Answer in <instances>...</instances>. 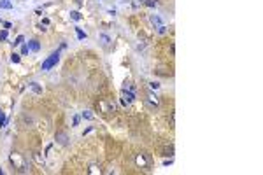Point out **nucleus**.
I'll list each match as a JSON object with an SVG mask.
<instances>
[{"instance_id": "obj_1", "label": "nucleus", "mask_w": 263, "mask_h": 175, "mask_svg": "<svg viewBox=\"0 0 263 175\" xmlns=\"http://www.w3.org/2000/svg\"><path fill=\"white\" fill-rule=\"evenodd\" d=\"M9 161L14 165V168H18V172H21V173H27V172H30V170H27V166H25V159L21 158V154H18V152H11L9 154Z\"/></svg>"}, {"instance_id": "obj_2", "label": "nucleus", "mask_w": 263, "mask_h": 175, "mask_svg": "<svg viewBox=\"0 0 263 175\" xmlns=\"http://www.w3.org/2000/svg\"><path fill=\"white\" fill-rule=\"evenodd\" d=\"M60 61V51H55V53H51L46 60L42 61V67H40V70H44V72H48V70H51L55 65Z\"/></svg>"}, {"instance_id": "obj_3", "label": "nucleus", "mask_w": 263, "mask_h": 175, "mask_svg": "<svg viewBox=\"0 0 263 175\" xmlns=\"http://www.w3.org/2000/svg\"><path fill=\"white\" fill-rule=\"evenodd\" d=\"M134 100H135V93L123 88V91H121V103H123V105H128V103H132Z\"/></svg>"}, {"instance_id": "obj_4", "label": "nucleus", "mask_w": 263, "mask_h": 175, "mask_svg": "<svg viewBox=\"0 0 263 175\" xmlns=\"http://www.w3.org/2000/svg\"><path fill=\"white\" fill-rule=\"evenodd\" d=\"M55 140L60 145H69V135L65 133V131H58V133L55 135Z\"/></svg>"}, {"instance_id": "obj_5", "label": "nucleus", "mask_w": 263, "mask_h": 175, "mask_svg": "<svg viewBox=\"0 0 263 175\" xmlns=\"http://www.w3.org/2000/svg\"><path fill=\"white\" fill-rule=\"evenodd\" d=\"M28 88L35 93V95H42V86L39 84V82H35V81H32V82H28Z\"/></svg>"}, {"instance_id": "obj_6", "label": "nucleus", "mask_w": 263, "mask_h": 175, "mask_svg": "<svg viewBox=\"0 0 263 175\" xmlns=\"http://www.w3.org/2000/svg\"><path fill=\"white\" fill-rule=\"evenodd\" d=\"M135 163H137V166H139V168H147V159H146V156H144V154H137Z\"/></svg>"}, {"instance_id": "obj_7", "label": "nucleus", "mask_w": 263, "mask_h": 175, "mask_svg": "<svg viewBox=\"0 0 263 175\" xmlns=\"http://www.w3.org/2000/svg\"><path fill=\"white\" fill-rule=\"evenodd\" d=\"M28 49H30V51H33V53L40 51V44H39V40H35V39L28 40Z\"/></svg>"}, {"instance_id": "obj_8", "label": "nucleus", "mask_w": 263, "mask_h": 175, "mask_svg": "<svg viewBox=\"0 0 263 175\" xmlns=\"http://www.w3.org/2000/svg\"><path fill=\"white\" fill-rule=\"evenodd\" d=\"M147 102H149L153 107H158V105H160V102H158V96H156L155 93H147Z\"/></svg>"}, {"instance_id": "obj_9", "label": "nucleus", "mask_w": 263, "mask_h": 175, "mask_svg": "<svg viewBox=\"0 0 263 175\" xmlns=\"http://www.w3.org/2000/svg\"><path fill=\"white\" fill-rule=\"evenodd\" d=\"M88 173H90V175H100V173H102V170H100L95 163H91L90 166H88Z\"/></svg>"}, {"instance_id": "obj_10", "label": "nucleus", "mask_w": 263, "mask_h": 175, "mask_svg": "<svg viewBox=\"0 0 263 175\" xmlns=\"http://www.w3.org/2000/svg\"><path fill=\"white\" fill-rule=\"evenodd\" d=\"M149 19H151V23H153V26H155V28H158L160 25H163V21H161V18H158V16H155V14H153V16H151Z\"/></svg>"}, {"instance_id": "obj_11", "label": "nucleus", "mask_w": 263, "mask_h": 175, "mask_svg": "<svg viewBox=\"0 0 263 175\" xmlns=\"http://www.w3.org/2000/svg\"><path fill=\"white\" fill-rule=\"evenodd\" d=\"M81 117H82V119H86V121H91L95 116L91 114V111H82V112H81Z\"/></svg>"}, {"instance_id": "obj_12", "label": "nucleus", "mask_w": 263, "mask_h": 175, "mask_svg": "<svg viewBox=\"0 0 263 175\" xmlns=\"http://www.w3.org/2000/svg\"><path fill=\"white\" fill-rule=\"evenodd\" d=\"M0 9H12L11 0H0Z\"/></svg>"}, {"instance_id": "obj_13", "label": "nucleus", "mask_w": 263, "mask_h": 175, "mask_svg": "<svg viewBox=\"0 0 263 175\" xmlns=\"http://www.w3.org/2000/svg\"><path fill=\"white\" fill-rule=\"evenodd\" d=\"M161 156H168V158H172V156H174V147H172V145L165 147V149H163V154H161Z\"/></svg>"}, {"instance_id": "obj_14", "label": "nucleus", "mask_w": 263, "mask_h": 175, "mask_svg": "<svg viewBox=\"0 0 263 175\" xmlns=\"http://www.w3.org/2000/svg\"><path fill=\"white\" fill-rule=\"evenodd\" d=\"M32 158L39 163V165H44V156H40V152H33L32 154Z\"/></svg>"}, {"instance_id": "obj_15", "label": "nucleus", "mask_w": 263, "mask_h": 175, "mask_svg": "<svg viewBox=\"0 0 263 175\" xmlns=\"http://www.w3.org/2000/svg\"><path fill=\"white\" fill-rule=\"evenodd\" d=\"M70 18H72L74 21H81V19H82V16H81L79 11H70Z\"/></svg>"}, {"instance_id": "obj_16", "label": "nucleus", "mask_w": 263, "mask_h": 175, "mask_svg": "<svg viewBox=\"0 0 263 175\" xmlns=\"http://www.w3.org/2000/svg\"><path fill=\"white\" fill-rule=\"evenodd\" d=\"M76 32H77V39H79V40H84V39L88 37V35H86V33H84L81 28H77V26H76Z\"/></svg>"}, {"instance_id": "obj_17", "label": "nucleus", "mask_w": 263, "mask_h": 175, "mask_svg": "<svg viewBox=\"0 0 263 175\" xmlns=\"http://www.w3.org/2000/svg\"><path fill=\"white\" fill-rule=\"evenodd\" d=\"M11 61H12V63H19V61H21V54L12 53V54H11Z\"/></svg>"}, {"instance_id": "obj_18", "label": "nucleus", "mask_w": 263, "mask_h": 175, "mask_svg": "<svg viewBox=\"0 0 263 175\" xmlns=\"http://www.w3.org/2000/svg\"><path fill=\"white\" fill-rule=\"evenodd\" d=\"M23 40H25L23 35H18V37L14 39V42H12V46H19V44H23Z\"/></svg>"}, {"instance_id": "obj_19", "label": "nucleus", "mask_w": 263, "mask_h": 175, "mask_svg": "<svg viewBox=\"0 0 263 175\" xmlns=\"http://www.w3.org/2000/svg\"><path fill=\"white\" fill-rule=\"evenodd\" d=\"M147 7H151V9H155L156 5H158V2H156V0H146V2H144Z\"/></svg>"}, {"instance_id": "obj_20", "label": "nucleus", "mask_w": 263, "mask_h": 175, "mask_svg": "<svg viewBox=\"0 0 263 175\" xmlns=\"http://www.w3.org/2000/svg\"><path fill=\"white\" fill-rule=\"evenodd\" d=\"M7 32H9V30H5V28H4L2 32H0V42H4V40H7Z\"/></svg>"}, {"instance_id": "obj_21", "label": "nucleus", "mask_w": 263, "mask_h": 175, "mask_svg": "<svg viewBox=\"0 0 263 175\" xmlns=\"http://www.w3.org/2000/svg\"><path fill=\"white\" fill-rule=\"evenodd\" d=\"M28 53H30V49H28V44H23V46H21V54L25 56V54H28Z\"/></svg>"}, {"instance_id": "obj_22", "label": "nucleus", "mask_w": 263, "mask_h": 175, "mask_svg": "<svg viewBox=\"0 0 263 175\" xmlns=\"http://www.w3.org/2000/svg\"><path fill=\"white\" fill-rule=\"evenodd\" d=\"M100 40H102L104 44H109V42H111V39H109L105 33H100Z\"/></svg>"}, {"instance_id": "obj_23", "label": "nucleus", "mask_w": 263, "mask_h": 175, "mask_svg": "<svg viewBox=\"0 0 263 175\" xmlns=\"http://www.w3.org/2000/svg\"><path fill=\"white\" fill-rule=\"evenodd\" d=\"M156 32H158V33H160V35H163V33H165V32H167V26H165V25H160V26H158V28H156Z\"/></svg>"}, {"instance_id": "obj_24", "label": "nucleus", "mask_w": 263, "mask_h": 175, "mask_svg": "<svg viewBox=\"0 0 263 175\" xmlns=\"http://www.w3.org/2000/svg\"><path fill=\"white\" fill-rule=\"evenodd\" d=\"M149 88H151V90H158V88H160V84H158L156 81H153V82H149Z\"/></svg>"}, {"instance_id": "obj_25", "label": "nucleus", "mask_w": 263, "mask_h": 175, "mask_svg": "<svg viewBox=\"0 0 263 175\" xmlns=\"http://www.w3.org/2000/svg\"><path fill=\"white\" fill-rule=\"evenodd\" d=\"M23 121H25V123H28V124H33V119H32L30 116H27V114L23 116Z\"/></svg>"}, {"instance_id": "obj_26", "label": "nucleus", "mask_w": 263, "mask_h": 175, "mask_svg": "<svg viewBox=\"0 0 263 175\" xmlns=\"http://www.w3.org/2000/svg\"><path fill=\"white\" fill-rule=\"evenodd\" d=\"M72 126H74V128L79 126V116H74V117H72Z\"/></svg>"}, {"instance_id": "obj_27", "label": "nucleus", "mask_w": 263, "mask_h": 175, "mask_svg": "<svg viewBox=\"0 0 263 175\" xmlns=\"http://www.w3.org/2000/svg\"><path fill=\"white\" fill-rule=\"evenodd\" d=\"M172 163H174V159H172V158H168V159H165V161H163V166H170Z\"/></svg>"}, {"instance_id": "obj_28", "label": "nucleus", "mask_w": 263, "mask_h": 175, "mask_svg": "<svg viewBox=\"0 0 263 175\" xmlns=\"http://www.w3.org/2000/svg\"><path fill=\"white\" fill-rule=\"evenodd\" d=\"M4 28H5V30L12 28V23H11V21H4Z\"/></svg>"}, {"instance_id": "obj_29", "label": "nucleus", "mask_w": 263, "mask_h": 175, "mask_svg": "<svg viewBox=\"0 0 263 175\" xmlns=\"http://www.w3.org/2000/svg\"><path fill=\"white\" fill-rule=\"evenodd\" d=\"M49 23H51V21H49V19H48V18H44V19H42V25H44V26H48V25H49Z\"/></svg>"}, {"instance_id": "obj_30", "label": "nucleus", "mask_w": 263, "mask_h": 175, "mask_svg": "<svg viewBox=\"0 0 263 175\" xmlns=\"http://www.w3.org/2000/svg\"><path fill=\"white\" fill-rule=\"evenodd\" d=\"M91 130H93V128H91V126H90V128H86V130H84V133H82V135H88V133H90V131H91Z\"/></svg>"}, {"instance_id": "obj_31", "label": "nucleus", "mask_w": 263, "mask_h": 175, "mask_svg": "<svg viewBox=\"0 0 263 175\" xmlns=\"http://www.w3.org/2000/svg\"><path fill=\"white\" fill-rule=\"evenodd\" d=\"M35 14H37V16H42L44 12H42V9H37V11H35Z\"/></svg>"}, {"instance_id": "obj_32", "label": "nucleus", "mask_w": 263, "mask_h": 175, "mask_svg": "<svg viewBox=\"0 0 263 175\" xmlns=\"http://www.w3.org/2000/svg\"><path fill=\"white\" fill-rule=\"evenodd\" d=\"M74 2H76L77 5H81V4H82V0H74Z\"/></svg>"}, {"instance_id": "obj_33", "label": "nucleus", "mask_w": 263, "mask_h": 175, "mask_svg": "<svg viewBox=\"0 0 263 175\" xmlns=\"http://www.w3.org/2000/svg\"><path fill=\"white\" fill-rule=\"evenodd\" d=\"M0 175H4V170H2V166H0Z\"/></svg>"}, {"instance_id": "obj_34", "label": "nucleus", "mask_w": 263, "mask_h": 175, "mask_svg": "<svg viewBox=\"0 0 263 175\" xmlns=\"http://www.w3.org/2000/svg\"><path fill=\"white\" fill-rule=\"evenodd\" d=\"M0 23H4V21H2V18H0Z\"/></svg>"}, {"instance_id": "obj_35", "label": "nucleus", "mask_w": 263, "mask_h": 175, "mask_svg": "<svg viewBox=\"0 0 263 175\" xmlns=\"http://www.w3.org/2000/svg\"><path fill=\"white\" fill-rule=\"evenodd\" d=\"M140 2H146V0H140Z\"/></svg>"}]
</instances>
